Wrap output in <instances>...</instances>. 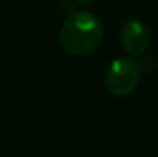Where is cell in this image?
I'll list each match as a JSON object with an SVG mask.
<instances>
[{
	"label": "cell",
	"instance_id": "cell-4",
	"mask_svg": "<svg viewBox=\"0 0 158 157\" xmlns=\"http://www.w3.org/2000/svg\"><path fill=\"white\" fill-rule=\"evenodd\" d=\"M78 5H81V6H86V5H91L94 0H75Z\"/></svg>",
	"mask_w": 158,
	"mask_h": 157
},
{
	"label": "cell",
	"instance_id": "cell-2",
	"mask_svg": "<svg viewBox=\"0 0 158 157\" xmlns=\"http://www.w3.org/2000/svg\"><path fill=\"white\" fill-rule=\"evenodd\" d=\"M140 76L141 68L137 62L127 57H117L106 71V88L115 97H126L137 88Z\"/></svg>",
	"mask_w": 158,
	"mask_h": 157
},
{
	"label": "cell",
	"instance_id": "cell-1",
	"mask_svg": "<svg viewBox=\"0 0 158 157\" xmlns=\"http://www.w3.org/2000/svg\"><path fill=\"white\" fill-rule=\"evenodd\" d=\"M103 40V25L97 15L88 11H77L63 22L58 42L63 51L71 55H86Z\"/></svg>",
	"mask_w": 158,
	"mask_h": 157
},
{
	"label": "cell",
	"instance_id": "cell-3",
	"mask_svg": "<svg viewBox=\"0 0 158 157\" xmlns=\"http://www.w3.org/2000/svg\"><path fill=\"white\" fill-rule=\"evenodd\" d=\"M151 31L138 19H131L124 22L120 31V42L124 51L131 55H141L151 46Z\"/></svg>",
	"mask_w": 158,
	"mask_h": 157
}]
</instances>
